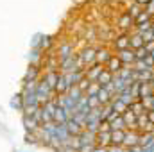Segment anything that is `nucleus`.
I'll list each match as a JSON object with an SVG mask.
<instances>
[{
	"label": "nucleus",
	"mask_w": 154,
	"mask_h": 152,
	"mask_svg": "<svg viewBox=\"0 0 154 152\" xmlns=\"http://www.w3.org/2000/svg\"><path fill=\"white\" fill-rule=\"evenodd\" d=\"M95 57H97V48L91 47V45H86L82 47L79 52H77V59H79V66L81 68H90L91 65H95Z\"/></svg>",
	"instance_id": "nucleus-1"
},
{
	"label": "nucleus",
	"mask_w": 154,
	"mask_h": 152,
	"mask_svg": "<svg viewBox=\"0 0 154 152\" xmlns=\"http://www.w3.org/2000/svg\"><path fill=\"white\" fill-rule=\"evenodd\" d=\"M113 48H115L116 52L124 50V48H131V32H120L113 39Z\"/></svg>",
	"instance_id": "nucleus-2"
},
{
	"label": "nucleus",
	"mask_w": 154,
	"mask_h": 152,
	"mask_svg": "<svg viewBox=\"0 0 154 152\" xmlns=\"http://www.w3.org/2000/svg\"><path fill=\"white\" fill-rule=\"evenodd\" d=\"M115 56L122 61V65H124V66H133V65H134V61H136V57H134V50H133V48L118 50Z\"/></svg>",
	"instance_id": "nucleus-3"
},
{
	"label": "nucleus",
	"mask_w": 154,
	"mask_h": 152,
	"mask_svg": "<svg viewBox=\"0 0 154 152\" xmlns=\"http://www.w3.org/2000/svg\"><path fill=\"white\" fill-rule=\"evenodd\" d=\"M113 56H115V54H113V50H111L109 47H99V48H97V57H95V63H99V65L106 66V65H108V61H109Z\"/></svg>",
	"instance_id": "nucleus-4"
},
{
	"label": "nucleus",
	"mask_w": 154,
	"mask_h": 152,
	"mask_svg": "<svg viewBox=\"0 0 154 152\" xmlns=\"http://www.w3.org/2000/svg\"><path fill=\"white\" fill-rule=\"evenodd\" d=\"M118 27L122 29V32H129L131 29H134V20L131 18V14L127 11H124L122 16L118 18Z\"/></svg>",
	"instance_id": "nucleus-5"
},
{
	"label": "nucleus",
	"mask_w": 154,
	"mask_h": 152,
	"mask_svg": "<svg viewBox=\"0 0 154 152\" xmlns=\"http://www.w3.org/2000/svg\"><path fill=\"white\" fill-rule=\"evenodd\" d=\"M72 54H75L74 43L65 41V43H61V45L57 47V56H59V59H61V61H65V59H66V57H70Z\"/></svg>",
	"instance_id": "nucleus-6"
},
{
	"label": "nucleus",
	"mask_w": 154,
	"mask_h": 152,
	"mask_svg": "<svg viewBox=\"0 0 154 152\" xmlns=\"http://www.w3.org/2000/svg\"><path fill=\"white\" fill-rule=\"evenodd\" d=\"M140 143V132L138 131H125V138H124V149L129 147H136Z\"/></svg>",
	"instance_id": "nucleus-7"
},
{
	"label": "nucleus",
	"mask_w": 154,
	"mask_h": 152,
	"mask_svg": "<svg viewBox=\"0 0 154 152\" xmlns=\"http://www.w3.org/2000/svg\"><path fill=\"white\" fill-rule=\"evenodd\" d=\"M102 72H104V66L99 65V63H95V65H91L90 68H86V79H88L90 82H97Z\"/></svg>",
	"instance_id": "nucleus-8"
},
{
	"label": "nucleus",
	"mask_w": 154,
	"mask_h": 152,
	"mask_svg": "<svg viewBox=\"0 0 154 152\" xmlns=\"http://www.w3.org/2000/svg\"><path fill=\"white\" fill-rule=\"evenodd\" d=\"M95 143L99 147H109L111 145V131H99L95 136Z\"/></svg>",
	"instance_id": "nucleus-9"
},
{
	"label": "nucleus",
	"mask_w": 154,
	"mask_h": 152,
	"mask_svg": "<svg viewBox=\"0 0 154 152\" xmlns=\"http://www.w3.org/2000/svg\"><path fill=\"white\" fill-rule=\"evenodd\" d=\"M43 79L48 84V88L56 93V86H57V81H59V72H43Z\"/></svg>",
	"instance_id": "nucleus-10"
},
{
	"label": "nucleus",
	"mask_w": 154,
	"mask_h": 152,
	"mask_svg": "<svg viewBox=\"0 0 154 152\" xmlns=\"http://www.w3.org/2000/svg\"><path fill=\"white\" fill-rule=\"evenodd\" d=\"M104 68H106L108 72H111L113 75H116V74H118V72H120V70L124 68V65H122V61H120V59H118L116 56H113V57H111V59L108 61V65H106Z\"/></svg>",
	"instance_id": "nucleus-11"
},
{
	"label": "nucleus",
	"mask_w": 154,
	"mask_h": 152,
	"mask_svg": "<svg viewBox=\"0 0 154 152\" xmlns=\"http://www.w3.org/2000/svg\"><path fill=\"white\" fill-rule=\"evenodd\" d=\"M154 97V86L151 82H142L140 84V100Z\"/></svg>",
	"instance_id": "nucleus-12"
},
{
	"label": "nucleus",
	"mask_w": 154,
	"mask_h": 152,
	"mask_svg": "<svg viewBox=\"0 0 154 152\" xmlns=\"http://www.w3.org/2000/svg\"><path fill=\"white\" fill-rule=\"evenodd\" d=\"M145 43H143V38H142V34H138V32H131V48L133 50H138V48H142Z\"/></svg>",
	"instance_id": "nucleus-13"
},
{
	"label": "nucleus",
	"mask_w": 154,
	"mask_h": 152,
	"mask_svg": "<svg viewBox=\"0 0 154 152\" xmlns=\"http://www.w3.org/2000/svg\"><path fill=\"white\" fill-rule=\"evenodd\" d=\"M125 131H111V145H124Z\"/></svg>",
	"instance_id": "nucleus-14"
},
{
	"label": "nucleus",
	"mask_w": 154,
	"mask_h": 152,
	"mask_svg": "<svg viewBox=\"0 0 154 152\" xmlns=\"http://www.w3.org/2000/svg\"><path fill=\"white\" fill-rule=\"evenodd\" d=\"M154 143V132H151V134H140V147L142 149H147V147H151Z\"/></svg>",
	"instance_id": "nucleus-15"
},
{
	"label": "nucleus",
	"mask_w": 154,
	"mask_h": 152,
	"mask_svg": "<svg viewBox=\"0 0 154 152\" xmlns=\"http://www.w3.org/2000/svg\"><path fill=\"white\" fill-rule=\"evenodd\" d=\"M109 127H111V131H127V127H125V122H124V116L120 114L118 118H115L111 123H109Z\"/></svg>",
	"instance_id": "nucleus-16"
},
{
	"label": "nucleus",
	"mask_w": 154,
	"mask_h": 152,
	"mask_svg": "<svg viewBox=\"0 0 154 152\" xmlns=\"http://www.w3.org/2000/svg\"><path fill=\"white\" fill-rule=\"evenodd\" d=\"M129 109L133 111V113L136 114V116H140V114H145L147 113V109L143 108V104H142V100H134L131 106H129Z\"/></svg>",
	"instance_id": "nucleus-17"
},
{
	"label": "nucleus",
	"mask_w": 154,
	"mask_h": 152,
	"mask_svg": "<svg viewBox=\"0 0 154 152\" xmlns=\"http://www.w3.org/2000/svg\"><path fill=\"white\" fill-rule=\"evenodd\" d=\"M113 77H115V75H113L111 72H108V70L104 68V72L100 74V77H99V81H97V82H99V86L102 88V86H106V84H109V82L113 81Z\"/></svg>",
	"instance_id": "nucleus-18"
},
{
	"label": "nucleus",
	"mask_w": 154,
	"mask_h": 152,
	"mask_svg": "<svg viewBox=\"0 0 154 152\" xmlns=\"http://www.w3.org/2000/svg\"><path fill=\"white\" fill-rule=\"evenodd\" d=\"M68 97H70V99H72V100L77 104V102H79V100L84 97V93H82V91H81L77 86H74V88H70V90H68Z\"/></svg>",
	"instance_id": "nucleus-19"
},
{
	"label": "nucleus",
	"mask_w": 154,
	"mask_h": 152,
	"mask_svg": "<svg viewBox=\"0 0 154 152\" xmlns=\"http://www.w3.org/2000/svg\"><path fill=\"white\" fill-rule=\"evenodd\" d=\"M99 91H100L99 82H91V84H90V88H88V91H86V95H88V97H97V95H99Z\"/></svg>",
	"instance_id": "nucleus-20"
},
{
	"label": "nucleus",
	"mask_w": 154,
	"mask_h": 152,
	"mask_svg": "<svg viewBox=\"0 0 154 152\" xmlns=\"http://www.w3.org/2000/svg\"><path fill=\"white\" fill-rule=\"evenodd\" d=\"M88 106H90V109H99V108H102L99 97H88Z\"/></svg>",
	"instance_id": "nucleus-21"
},
{
	"label": "nucleus",
	"mask_w": 154,
	"mask_h": 152,
	"mask_svg": "<svg viewBox=\"0 0 154 152\" xmlns=\"http://www.w3.org/2000/svg\"><path fill=\"white\" fill-rule=\"evenodd\" d=\"M151 20H152V18H151V16H149V14L143 11V13H142V14H140V16L134 20V25H142V23H145V22H151Z\"/></svg>",
	"instance_id": "nucleus-22"
},
{
	"label": "nucleus",
	"mask_w": 154,
	"mask_h": 152,
	"mask_svg": "<svg viewBox=\"0 0 154 152\" xmlns=\"http://www.w3.org/2000/svg\"><path fill=\"white\" fill-rule=\"evenodd\" d=\"M131 95L134 97V100H140V82L131 84Z\"/></svg>",
	"instance_id": "nucleus-23"
},
{
	"label": "nucleus",
	"mask_w": 154,
	"mask_h": 152,
	"mask_svg": "<svg viewBox=\"0 0 154 152\" xmlns=\"http://www.w3.org/2000/svg\"><path fill=\"white\" fill-rule=\"evenodd\" d=\"M90 84H91V82H90V81H88V79L84 77V79H82V81H81V82L77 84V88H79V90H81V91H82V93L86 95V91H88V88H90Z\"/></svg>",
	"instance_id": "nucleus-24"
},
{
	"label": "nucleus",
	"mask_w": 154,
	"mask_h": 152,
	"mask_svg": "<svg viewBox=\"0 0 154 152\" xmlns=\"http://www.w3.org/2000/svg\"><path fill=\"white\" fill-rule=\"evenodd\" d=\"M147 56H149V52L145 50V47H142V48L134 50V57H136V59H145Z\"/></svg>",
	"instance_id": "nucleus-25"
},
{
	"label": "nucleus",
	"mask_w": 154,
	"mask_h": 152,
	"mask_svg": "<svg viewBox=\"0 0 154 152\" xmlns=\"http://www.w3.org/2000/svg\"><path fill=\"white\" fill-rule=\"evenodd\" d=\"M145 13L154 20V0H149V4L145 5Z\"/></svg>",
	"instance_id": "nucleus-26"
},
{
	"label": "nucleus",
	"mask_w": 154,
	"mask_h": 152,
	"mask_svg": "<svg viewBox=\"0 0 154 152\" xmlns=\"http://www.w3.org/2000/svg\"><path fill=\"white\" fill-rule=\"evenodd\" d=\"M108 152H125V149L122 145H109L108 147Z\"/></svg>",
	"instance_id": "nucleus-27"
},
{
	"label": "nucleus",
	"mask_w": 154,
	"mask_h": 152,
	"mask_svg": "<svg viewBox=\"0 0 154 152\" xmlns=\"http://www.w3.org/2000/svg\"><path fill=\"white\" fill-rule=\"evenodd\" d=\"M143 47H145V50H147V52L151 54V52H152V50H154V41H149V43H145Z\"/></svg>",
	"instance_id": "nucleus-28"
},
{
	"label": "nucleus",
	"mask_w": 154,
	"mask_h": 152,
	"mask_svg": "<svg viewBox=\"0 0 154 152\" xmlns=\"http://www.w3.org/2000/svg\"><path fill=\"white\" fill-rule=\"evenodd\" d=\"M125 152H142V147H140V145H136V147H129V149H125Z\"/></svg>",
	"instance_id": "nucleus-29"
},
{
	"label": "nucleus",
	"mask_w": 154,
	"mask_h": 152,
	"mask_svg": "<svg viewBox=\"0 0 154 152\" xmlns=\"http://www.w3.org/2000/svg\"><path fill=\"white\" fill-rule=\"evenodd\" d=\"M147 118H149V122L154 125V111H147Z\"/></svg>",
	"instance_id": "nucleus-30"
},
{
	"label": "nucleus",
	"mask_w": 154,
	"mask_h": 152,
	"mask_svg": "<svg viewBox=\"0 0 154 152\" xmlns=\"http://www.w3.org/2000/svg\"><path fill=\"white\" fill-rule=\"evenodd\" d=\"M149 111H154V97L151 99V109H149Z\"/></svg>",
	"instance_id": "nucleus-31"
},
{
	"label": "nucleus",
	"mask_w": 154,
	"mask_h": 152,
	"mask_svg": "<svg viewBox=\"0 0 154 152\" xmlns=\"http://www.w3.org/2000/svg\"><path fill=\"white\" fill-rule=\"evenodd\" d=\"M151 31H152V34H154V22H152V27H151Z\"/></svg>",
	"instance_id": "nucleus-32"
}]
</instances>
